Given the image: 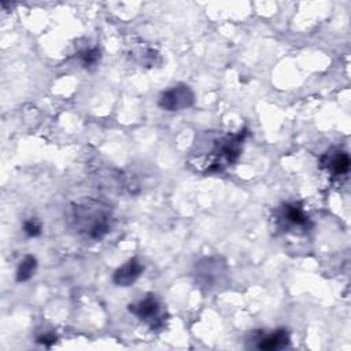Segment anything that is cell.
Wrapping results in <instances>:
<instances>
[{
    "label": "cell",
    "mask_w": 351,
    "mask_h": 351,
    "mask_svg": "<svg viewBox=\"0 0 351 351\" xmlns=\"http://www.w3.org/2000/svg\"><path fill=\"white\" fill-rule=\"evenodd\" d=\"M23 233L29 237H37L43 232V223L37 218H29L23 222Z\"/></svg>",
    "instance_id": "7c38bea8"
},
{
    "label": "cell",
    "mask_w": 351,
    "mask_h": 351,
    "mask_svg": "<svg viewBox=\"0 0 351 351\" xmlns=\"http://www.w3.org/2000/svg\"><path fill=\"white\" fill-rule=\"evenodd\" d=\"M56 340H58V336H56L55 333H52V332H48V333H44V335H40V336L37 337V343L44 344L45 347H51V346H53V344L56 343Z\"/></svg>",
    "instance_id": "4fadbf2b"
},
{
    "label": "cell",
    "mask_w": 351,
    "mask_h": 351,
    "mask_svg": "<svg viewBox=\"0 0 351 351\" xmlns=\"http://www.w3.org/2000/svg\"><path fill=\"white\" fill-rule=\"evenodd\" d=\"M37 269V259L34 255H26L18 265L16 273H15V280L16 282H25L30 280Z\"/></svg>",
    "instance_id": "30bf717a"
},
{
    "label": "cell",
    "mask_w": 351,
    "mask_h": 351,
    "mask_svg": "<svg viewBox=\"0 0 351 351\" xmlns=\"http://www.w3.org/2000/svg\"><path fill=\"white\" fill-rule=\"evenodd\" d=\"M195 93L186 84H177L163 90L158 99V106L165 111H180L193 106Z\"/></svg>",
    "instance_id": "277c9868"
},
{
    "label": "cell",
    "mask_w": 351,
    "mask_h": 351,
    "mask_svg": "<svg viewBox=\"0 0 351 351\" xmlns=\"http://www.w3.org/2000/svg\"><path fill=\"white\" fill-rule=\"evenodd\" d=\"M128 308L140 321L148 324L151 329H158L165 325V311L155 295H147L137 303L129 304Z\"/></svg>",
    "instance_id": "3957f363"
},
{
    "label": "cell",
    "mask_w": 351,
    "mask_h": 351,
    "mask_svg": "<svg viewBox=\"0 0 351 351\" xmlns=\"http://www.w3.org/2000/svg\"><path fill=\"white\" fill-rule=\"evenodd\" d=\"M291 343V336L285 328H278L270 333H265L256 337L255 347L258 350L263 351H274V350H282L288 347Z\"/></svg>",
    "instance_id": "ba28073f"
},
{
    "label": "cell",
    "mask_w": 351,
    "mask_h": 351,
    "mask_svg": "<svg viewBox=\"0 0 351 351\" xmlns=\"http://www.w3.org/2000/svg\"><path fill=\"white\" fill-rule=\"evenodd\" d=\"M144 271V265L137 258L128 259L112 274V282L118 287H130Z\"/></svg>",
    "instance_id": "52a82bcc"
},
{
    "label": "cell",
    "mask_w": 351,
    "mask_h": 351,
    "mask_svg": "<svg viewBox=\"0 0 351 351\" xmlns=\"http://www.w3.org/2000/svg\"><path fill=\"white\" fill-rule=\"evenodd\" d=\"M226 265L219 258H206L196 265V281L207 288L217 287L226 276Z\"/></svg>",
    "instance_id": "5b68a950"
},
{
    "label": "cell",
    "mask_w": 351,
    "mask_h": 351,
    "mask_svg": "<svg viewBox=\"0 0 351 351\" xmlns=\"http://www.w3.org/2000/svg\"><path fill=\"white\" fill-rule=\"evenodd\" d=\"M278 219L287 228H307L308 217L304 213L303 207L298 203H287L280 208Z\"/></svg>",
    "instance_id": "9c48e42d"
},
{
    "label": "cell",
    "mask_w": 351,
    "mask_h": 351,
    "mask_svg": "<svg viewBox=\"0 0 351 351\" xmlns=\"http://www.w3.org/2000/svg\"><path fill=\"white\" fill-rule=\"evenodd\" d=\"M75 228L90 240H101L111 228V214L107 207L96 203L81 204L73 213Z\"/></svg>",
    "instance_id": "6da1fadb"
},
{
    "label": "cell",
    "mask_w": 351,
    "mask_h": 351,
    "mask_svg": "<svg viewBox=\"0 0 351 351\" xmlns=\"http://www.w3.org/2000/svg\"><path fill=\"white\" fill-rule=\"evenodd\" d=\"M247 130L243 129L237 133L223 136L222 138L215 141V145L213 147L210 152V163H207V167L204 173H219L228 166L233 165L239 156L241 155L243 143L245 140Z\"/></svg>",
    "instance_id": "7a4b0ae2"
},
{
    "label": "cell",
    "mask_w": 351,
    "mask_h": 351,
    "mask_svg": "<svg viewBox=\"0 0 351 351\" xmlns=\"http://www.w3.org/2000/svg\"><path fill=\"white\" fill-rule=\"evenodd\" d=\"M321 167L326 169L333 176H344L348 173L351 160L346 151L340 148H330L319 159Z\"/></svg>",
    "instance_id": "8992f818"
},
{
    "label": "cell",
    "mask_w": 351,
    "mask_h": 351,
    "mask_svg": "<svg viewBox=\"0 0 351 351\" xmlns=\"http://www.w3.org/2000/svg\"><path fill=\"white\" fill-rule=\"evenodd\" d=\"M78 60L85 69L96 67L101 60V51L97 47L85 48L78 52Z\"/></svg>",
    "instance_id": "8fae6325"
}]
</instances>
